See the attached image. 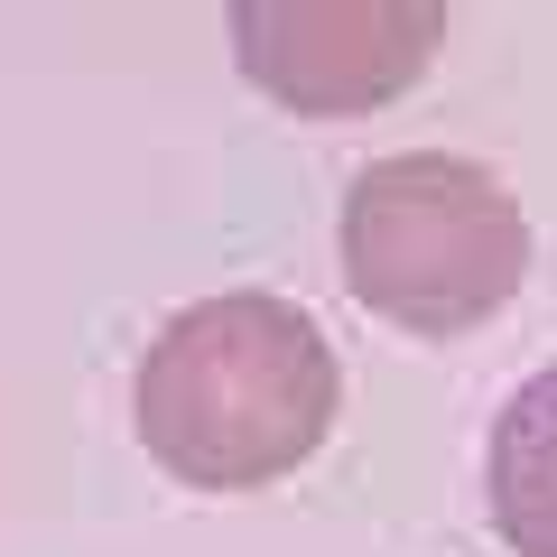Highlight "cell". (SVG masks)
Here are the masks:
<instances>
[{"label": "cell", "mask_w": 557, "mask_h": 557, "mask_svg": "<svg viewBox=\"0 0 557 557\" xmlns=\"http://www.w3.org/2000/svg\"><path fill=\"white\" fill-rule=\"evenodd\" d=\"M335 344L307 307L233 288L196 298L139 354V446L196 493H260L288 483L335 428Z\"/></svg>", "instance_id": "1"}, {"label": "cell", "mask_w": 557, "mask_h": 557, "mask_svg": "<svg viewBox=\"0 0 557 557\" xmlns=\"http://www.w3.org/2000/svg\"><path fill=\"white\" fill-rule=\"evenodd\" d=\"M344 288L399 335H474L530 278V214L483 159H372L344 196Z\"/></svg>", "instance_id": "2"}, {"label": "cell", "mask_w": 557, "mask_h": 557, "mask_svg": "<svg viewBox=\"0 0 557 557\" xmlns=\"http://www.w3.org/2000/svg\"><path fill=\"white\" fill-rule=\"evenodd\" d=\"M446 47V0H233L251 94L298 121H362L399 102Z\"/></svg>", "instance_id": "3"}, {"label": "cell", "mask_w": 557, "mask_h": 557, "mask_svg": "<svg viewBox=\"0 0 557 557\" xmlns=\"http://www.w3.org/2000/svg\"><path fill=\"white\" fill-rule=\"evenodd\" d=\"M483 483H493V530H502V548L557 557V362L502 399Z\"/></svg>", "instance_id": "4"}]
</instances>
